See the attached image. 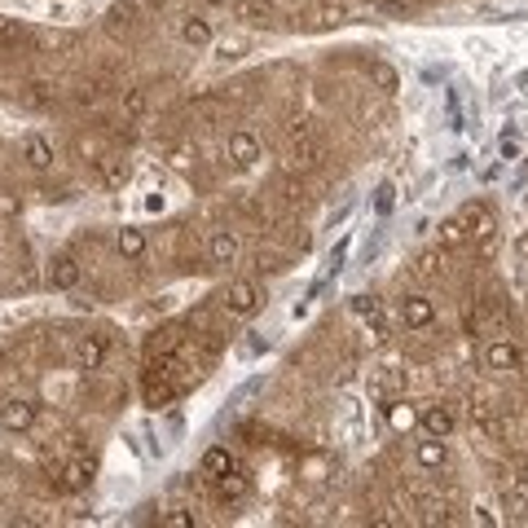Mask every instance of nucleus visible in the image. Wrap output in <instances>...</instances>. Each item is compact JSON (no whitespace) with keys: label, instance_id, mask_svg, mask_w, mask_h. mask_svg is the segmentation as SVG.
Here are the masks:
<instances>
[{"label":"nucleus","instance_id":"1","mask_svg":"<svg viewBox=\"0 0 528 528\" xmlns=\"http://www.w3.org/2000/svg\"><path fill=\"white\" fill-rule=\"evenodd\" d=\"M31 427H35V400H27V396H9V400L0 405V431L22 436V431H31Z\"/></svg>","mask_w":528,"mask_h":528},{"label":"nucleus","instance_id":"2","mask_svg":"<svg viewBox=\"0 0 528 528\" xmlns=\"http://www.w3.org/2000/svg\"><path fill=\"white\" fill-rule=\"evenodd\" d=\"M282 167L295 176V172H308V167H317V145L308 141V128L299 124V128L291 132V145H286V159H282Z\"/></svg>","mask_w":528,"mask_h":528},{"label":"nucleus","instance_id":"3","mask_svg":"<svg viewBox=\"0 0 528 528\" xmlns=\"http://www.w3.org/2000/svg\"><path fill=\"white\" fill-rule=\"evenodd\" d=\"M260 286L252 282V277H243V282H234L229 286V295H225V308L234 313V317H252L256 308H260Z\"/></svg>","mask_w":528,"mask_h":528},{"label":"nucleus","instance_id":"4","mask_svg":"<svg viewBox=\"0 0 528 528\" xmlns=\"http://www.w3.org/2000/svg\"><path fill=\"white\" fill-rule=\"evenodd\" d=\"M485 366H489L493 375L520 370V344H516V339H493V344L485 348Z\"/></svg>","mask_w":528,"mask_h":528},{"label":"nucleus","instance_id":"5","mask_svg":"<svg viewBox=\"0 0 528 528\" xmlns=\"http://www.w3.org/2000/svg\"><path fill=\"white\" fill-rule=\"evenodd\" d=\"M225 154H229V163H234V167H243V172H247V167H256V159H260V141H256L252 132L238 128V132H229Z\"/></svg>","mask_w":528,"mask_h":528},{"label":"nucleus","instance_id":"6","mask_svg":"<svg viewBox=\"0 0 528 528\" xmlns=\"http://www.w3.org/2000/svg\"><path fill=\"white\" fill-rule=\"evenodd\" d=\"M212 485H216V498L221 502H243L252 493V476L243 467H229L225 476H212Z\"/></svg>","mask_w":528,"mask_h":528},{"label":"nucleus","instance_id":"7","mask_svg":"<svg viewBox=\"0 0 528 528\" xmlns=\"http://www.w3.org/2000/svg\"><path fill=\"white\" fill-rule=\"evenodd\" d=\"M400 322H405L409 330H427V326L436 322V308H431V299H427V295H409V299L400 304Z\"/></svg>","mask_w":528,"mask_h":528},{"label":"nucleus","instance_id":"8","mask_svg":"<svg viewBox=\"0 0 528 528\" xmlns=\"http://www.w3.org/2000/svg\"><path fill=\"white\" fill-rule=\"evenodd\" d=\"M418 427H423L427 436L449 440V436H454V409H449V405H427V409L418 414Z\"/></svg>","mask_w":528,"mask_h":528},{"label":"nucleus","instance_id":"9","mask_svg":"<svg viewBox=\"0 0 528 528\" xmlns=\"http://www.w3.org/2000/svg\"><path fill=\"white\" fill-rule=\"evenodd\" d=\"M58 485H62L66 493H84V489L93 485V462H89V458H71V462L62 467Z\"/></svg>","mask_w":528,"mask_h":528},{"label":"nucleus","instance_id":"10","mask_svg":"<svg viewBox=\"0 0 528 528\" xmlns=\"http://www.w3.org/2000/svg\"><path fill=\"white\" fill-rule=\"evenodd\" d=\"M414 458H418V467H423V471H440V467L449 462V445H445L440 436H427V440H418Z\"/></svg>","mask_w":528,"mask_h":528},{"label":"nucleus","instance_id":"11","mask_svg":"<svg viewBox=\"0 0 528 528\" xmlns=\"http://www.w3.org/2000/svg\"><path fill=\"white\" fill-rule=\"evenodd\" d=\"M462 225H467V238H471V243H485V238H493V234H498V225H493L489 207H467V212H462Z\"/></svg>","mask_w":528,"mask_h":528},{"label":"nucleus","instance_id":"12","mask_svg":"<svg viewBox=\"0 0 528 528\" xmlns=\"http://www.w3.org/2000/svg\"><path fill=\"white\" fill-rule=\"evenodd\" d=\"M436 243H440V252H458V247H467L471 238H467V225H462V216H449V221H440V229H436Z\"/></svg>","mask_w":528,"mask_h":528},{"label":"nucleus","instance_id":"13","mask_svg":"<svg viewBox=\"0 0 528 528\" xmlns=\"http://www.w3.org/2000/svg\"><path fill=\"white\" fill-rule=\"evenodd\" d=\"M49 286H58V291L80 286V264L71 260V256H58V260L49 264Z\"/></svg>","mask_w":528,"mask_h":528},{"label":"nucleus","instance_id":"14","mask_svg":"<svg viewBox=\"0 0 528 528\" xmlns=\"http://www.w3.org/2000/svg\"><path fill=\"white\" fill-rule=\"evenodd\" d=\"M97 172H102V181L111 185V190H124L132 176V167L120 159V154H106V159H97Z\"/></svg>","mask_w":528,"mask_h":528},{"label":"nucleus","instance_id":"15","mask_svg":"<svg viewBox=\"0 0 528 528\" xmlns=\"http://www.w3.org/2000/svg\"><path fill=\"white\" fill-rule=\"evenodd\" d=\"M22 159H27L35 172H49V167H53V145H49L44 136H27V145H22Z\"/></svg>","mask_w":528,"mask_h":528},{"label":"nucleus","instance_id":"16","mask_svg":"<svg viewBox=\"0 0 528 528\" xmlns=\"http://www.w3.org/2000/svg\"><path fill=\"white\" fill-rule=\"evenodd\" d=\"M212 264H221V268H229V264L238 260V238L229 234V229H221V234H212Z\"/></svg>","mask_w":528,"mask_h":528},{"label":"nucleus","instance_id":"17","mask_svg":"<svg viewBox=\"0 0 528 528\" xmlns=\"http://www.w3.org/2000/svg\"><path fill=\"white\" fill-rule=\"evenodd\" d=\"M388 423H392V431L409 436V431L418 427V409H414L409 400H388Z\"/></svg>","mask_w":528,"mask_h":528},{"label":"nucleus","instance_id":"18","mask_svg":"<svg viewBox=\"0 0 528 528\" xmlns=\"http://www.w3.org/2000/svg\"><path fill=\"white\" fill-rule=\"evenodd\" d=\"M198 467H203V476L212 480V476H225V471H229V467H238V462H234V454H229V449H221V445H216V449H207V454H203V462H198Z\"/></svg>","mask_w":528,"mask_h":528},{"label":"nucleus","instance_id":"19","mask_svg":"<svg viewBox=\"0 0 528 528\" xmlns=\"http://www.w3.org/2000/svg\"><path fill=\"white\" fill-rule=\"evenodd\" d=\"M181 40L194 44V49H207V44H212V27H207L203 18H185V22H181Z\"/></svg>","mask_w":528,"mask_h":528},{"label":"nucleus","instance_id":"20","mask_svg":"<svg viewBox=\"0 0 528 528\" xmlns=\"http://www.w3.org/2000/svg\"><path fill=\"white\" fill-rule=\"evenodd\" d=\"M75 361H80L84 370H102V361H106V344H102V339H84L80 353H75Z\"/></svg>","mask_w":528,"mask_h":528},{"label":"nucleus","instance_id":"21","mask_svg":"<svg viewBox=\"0 0 528 528\" xmlns=\"http://www.w3.org/2000/svg\"><path fill=\"white\" fill-rule=\"evenodd\" d=\"M120 256L124 260H141L145 256V234L141 229H120Z\"/></svg>","mask_w":528,"mask_h":528},{"label":"nucleus","instance_id":"22","mask_svg":"<svg viewBox=\"0 0 528 528\" xmlns=\"http://www.w3.org/2000/svg\"><path fill=\"white\" fill-rule=\"evenodd\" d=\"M471 423H476L485 436H502V423L493 418V409H489V405H471Z\"/></svg>","mask_w":528,"mask_h":528},{"label":"nucleus","instance_id":"23","mask_svg":"<svg viewBox=\"0 0 528 528\" xmlns=\"http://www.w3.org/2000/svg\"><path fill=\"white\" fill-rule=\"evenodd\" d=\"M163 524L167 528H194V511H167Z\"/></svg>","mask_w":528,"mask_h":528},{"label":"nucleus","instance_id":"24","mask_svg":"<svg viewBox=\"0 0 528 528\" xmlns=\"http://www.w3.org/2000/svg\"><path fill=\"white\" fill-rule=\"evenodd\" d=\"M124 111H128V115H141V111H145V93H141V89H132L128 97H124Z\"/></svg>","mask_w":528,"mask_h":528},{"label":"nucleus","instance_id":"25","mask_svg":"<svg viewBox=\"0 0 528 528\" xmlns=\"http://www.w3.org/2000/svg\"><path fill=\"white\" fill-rule=\"evenodd\" d=\"M375 80H379V89H396V71H392V66H375Z\"/></svg>","mask_w":528,"mask_h":528},{"label":"nucleus","instance_id":"26","mask_svg":"<svg viewBox=\"0 0 528 528\" xmlns=\"http://www.w3.org/2000/svg\"><path fill=\"white\" fill-rule=\"evenodd\" d=\"M344 18H348L344 4H326V9H322V22H344Z\"/></svg>","mask_w":528,"mask_h":528},{"label":"nucleus","instance_id":"27","mask_svg":"<svg viewBox=\"0 0 528 528\" xmlns=\"http://www.w3.org/2000/svg\"><path fill=\"white\" fill-rule=\"evenodd\" d=\"M353 308H357L361 317H370V313H379V304H375L370 295H357V299H353Z\"/></svg>","mask_w":528,"mask_h":528},{"label":"nucleus","instance_id":"28","mask_svg":"<svg viewBox=\"0 0 528 528\" xmlns=\"http://www.w3.org/2000/svg\"><path fill=\"white\" fill-rule=\"evenodd\" d=\"M18 212H22V203L13 194H0V216H18Z\"/></svg>","mask_w":528,"mask_h":528},{"label":"nucleus","instance_id":"29","mask_svg":"<svg viewBox=\"0 0 528 528\" xmlns=\"http://www.w3.org/2000/svg\"><path fill=\"white\" fill-rule=\"evenodd\" d=\"M471 520H476L480 528H493V524H498V516H493V511H485V507H476V516H471Z\"/></svg>","mask_w":528,"mask_h":528},{"label":"nucleus","instance_id":"30","mask_svg":"<svg viewBox=\"0 0 528 528\" xmlns=\"http://www.w3.org/2000/svg\"><path fill=\"white\" fill-rule=\"evenodd\" d=\"M190 163H194L190 150H172V167H190Z\"/></svg>","mask_w":528,"mask_h":528},{"label":"nucleus","instance_id":"31","mask_svg":"<svg viewBox=\"0 0 528 528\" xmlns=\"http://www.w3.org/2000/svg\"><path fill=\"white\" fill-rule=\"evenodd\" d=\"M516 154H520V141L507 136V141H502V159H516Z\"/></svg>","mask_w":528,"mask_h":528},{"label":"nucleus","instance_id":"32","mask_svg":"<svg viewBox=\"0 0 528 528\" xmlns=\"http://www.w3.org/2000/svg\"><path fill=\"white\" fill-rule=\"evenodd\" d=\"M388 207H392V185L379 190V212H388Z\"/></svg>","mask_w":528,"mask_h":528},{"label":"nucleus","instance_id":"33","mask_svg":"<svg viewBox=\"0 0 528 528\" xmlns=\"http://www.w3.org/2000/svg\"><path fill=\"white\" fill-rule=\"evenodd\" d=\"M212 4H229V0H212Z\"/></svg>","mask_w":528,"mask_h":528},{"label":"nucleus","instance_id":"34","mask_svg":"<svg viewBox=\"0 0 528 528\" xmlns=\"http://www.w3.org/2000/svg\"><path fill=\"white\" fill-rule=\"evenodd\" d=\"M524 476H528V458H524Z\"/></svg>","mask_w":528,"mask_h":528},{"label":"nucleus","instance_id":"35","mask_svg":"<svg viewBox=\"0 0 528 528\" xmlns=\"http://www.w3.org/2000/svg\"><path fill=\"white\" fill-rule=\"evenodd\" d=\"M375 4H379V0H375Z\"/></svg>","mask_w":528,"mask_h":528}]
</instances>
